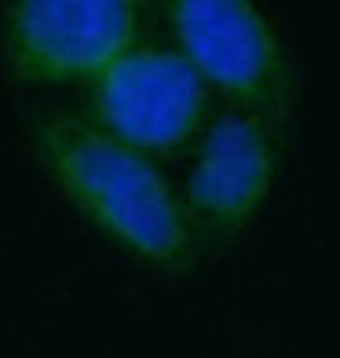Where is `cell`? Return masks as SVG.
<instances>
[{
    "mask_svg": "<svg viewBox=\"0 0 340 358\" xmlns=\"http://www.w3.org/2000/svg\"><path fill=\"white\" fill-rule=\"evenodd\" d=\"M176 48L234 110L274 128L297 106V73L271 19L249 0H172L165 4Z\"/></svg>",
    "mask_w": 340,
    "mask_h": 358,
    "instance_id": "obj_2",
    "label": "cell"
},
{
    "mask_svg": "<svg viewBox=\"0 0 340 358\" xmlns=\"http://www.w3.org/2000/svg\"><path fill=\"white\" fill-rule=\"evenodd\" d=\"M92 124L147 157H172L208 132L213 88L180 48L139 44L88 85Z\"/></svg>",
    "mask_w": 340,
    "mask_h": 358,
    "instance_id": "obj_3",
    "label": "cell"
},
{
    "mask_svg": "<svg viewBox=\"0 0 340 358\" xmlns=\"http://www.w3.org/2000/svg\"><path fill=\"white\" fill-rule=\"evenodd\" d=\"M34 154L62 198L125 256L161 274L194 267L201 238L154 157L66 113L34 124Z\"/></svg>",
    "mask_w": 340,
    "mask_h": 358,
    "instance_id": "obj_1",
    "label": "cell"
},
{
    "mask_svg": "<svg viewBox=\"0 0 340 358\" xmlns=\"http://www.w3.org/2000/svg\"><path fill=\"white\" fill-rule=\"evenodd\" d=\"M278 176V128L241 110H227L201 136L183 205L198 238H238L264 208Z\"/></svg>",
    "mask_w": 340,
    "mask_h": 358,
    "instance_id": "obj_5",
    "label": "cell"
},
{
    "mask_svg": "<svg viewBox=\"0 0 340 358\" xmlns=\"http://www.w3.org/2000/svg\"><path fill=\"white\" fill-rule=\"evenodd\" d=\"M132 0H19L4 11L8 70L26 85H95L139 48Z\"/></svg>",
    "mask_w": 340,
    "mask_h": 358,
    "instance_id": "obj_4",
    "label": "cell"
}]
</instances>
